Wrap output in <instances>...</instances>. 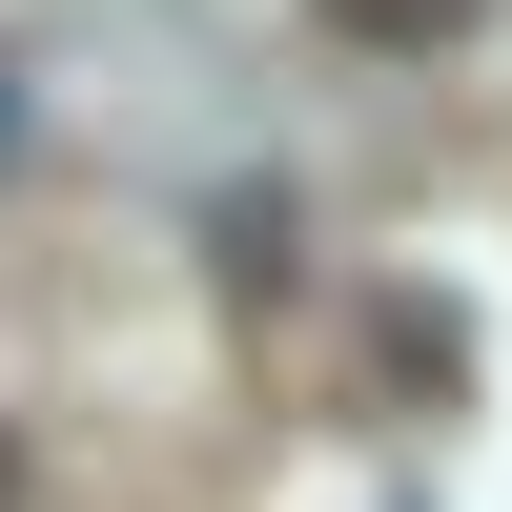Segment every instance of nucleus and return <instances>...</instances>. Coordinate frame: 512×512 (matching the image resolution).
Masks as SVG:
<instances>
[{
	"label": "nucleus",
	"mask_w": 512,
	"mask_h": 512,
	"mask_svg": "<svg viewBox=\"0 0 512 512\" xmlns=\"http://www.w3.org/2000/svg\"><path fill=\"white\" fill-rule=\"evenodd\" d=\"M472 0H349V41H451Z\"/></svg>",
	"instance_id": "1"
},
{
	"label": "nucleus",
	"mask_w": 512,
	"mask_h": 512,
	"mask_svg": "<svg viewBox=\"0 0 512 512\" xmlns=\"http://www.w3.org/2000/svg\"><path fill=\"white\" fill-rule=\"evenodd\" d=\"M0 144H21V82H0Z\"/></svg>",
	"instance_id": "2"
},
{
	"label": "nucleus",
	"mask_w": 512,
	"mask_h": 512,
	"mask_svg": "<svg viewBox=\"0 0 512 512\" xmlns=\"http://www.w3.org/2000/svg\"><path fill=\"white\" fill-rule=\"evenodd\" d=\"M0 512H21V451H0Z\"/></svg>",
	"instance_id": "3"
}]
</instances>
